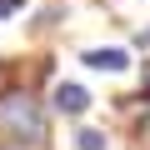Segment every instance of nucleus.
<instances>
[{"label": "nucleus", "instance_id": "1", "mask_svg": "<svg viewBox=\"0 0 150 150\" xmlns=\"http://www.w3.org/2000/svg\"><path fill=\"white\" fill-rule=\"evenodd\" d=\"M45 145V105L30 90L0 95V150H35Z\"/></svg>", "mask_w": 150, "mask_h": 150}, {"label": "nucleus", "instance_id": "2", "mask_svg": "<svg viewBox=\"0 0 150 150\" xmlns=\"http://www.w3.org/2000/svg\"><path fill=\"white\" fill-rule=\"evenodd\" d=\"M50 110H55V115H70V120H80V115L90 110V90H85V85H75V80H60V85L50 90Z\"/></svg>", "mask_w": 150, "mask_h": 150}, {"label": "nucleus", "instance_id": "3", "mask_svg": "<svg viewBox=\"0 0 150 150\" xmlns=\"http://www.w3.org/2000/svg\"><path fill=\"white\" fill-rule=\"evenodd\" d=\"M80 60H85L90 70H100V75H120V70L130 65V55H125L120 45H105V50H85Z\"/></svg>", "mask_w": 150, "mask_h": 150}, {"label": "nucleus", "instance_id": "4", "mask_svg": "<svg viewBox=\"0 0 150 150\" xmlns=\"http://www.w3.org/2000/svg\"><path fill=\"white\" fill-rule=\"evenodd\" d=\"M75 150H110V135H105V130L80 125V130H75Z\"/></svg>", "mask_w": 150, "mask_h": 150}, {"label": "nucleus", "instance_id": "5", "mask_svg": "<svg viewBox=\"0 0 150 150\" xmlns=\"http://www.w3.org/2000/svg\"><path fill=\"white\" fill-rule=\"evenodd\" d=\"M15 10H25V0H0V20H5V15H15Z\"/></svg>", "mask_w": 150, "mask_h": 150}, {"label": "nucleus", "instance_id": "6", "mask_svg": "<svg viewBox=\"0 0 150 150\" xmlns=\"http://www.w3.org/2000/svg\"><path fill=\"white\" fill-rule=\"evenodd\" d=\"M135 45H145V50H150V25H140V30H135Z\"/></svg>", "mask_w": 150, "mask_h": 150}, {"label": "nucleus", "instance_id": "7", "mask_svg": "<svg viewBox=\"0 0 150 150\" xmlns=\"http://www.w3.org/2000/svg\"><path fill=\"white\" fill-rule=\"evenodd\" d=\"M140 85H145V90H150V65H145V70H140Z\"/></svg>", "mask_w": 150, "mask_h": 150}]
</instances>
